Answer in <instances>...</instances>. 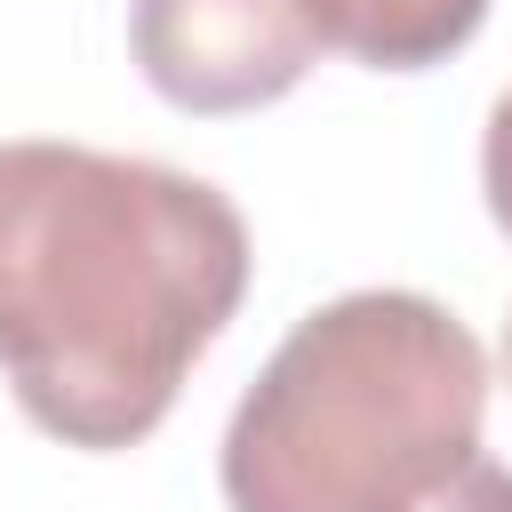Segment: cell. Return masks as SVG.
I'll use <instances>...</instances> for the list:
<instances>
[{"label": "cell", "mask_w": 512, "mask_h": 512, "mask_svg": "<svg viewBox=\"0 0 512 512\" xmlns=\"http://www.w3.org/2000/svg\"><path fill=\"white\" fill-rule=\"evenodd\" d=\"M328 40V0H128V56L160 104L232 120L280 104Z\"/></svg>", "instance_id": "3"}, {"label": "cell", "mask_w": 512, "mask_h": 512, "mask_svg": "<svg viewBox=\"0 0 512 512\" xmlns=\"http://www.w3.org/2000/svg\"><path fill=\"white\" fill-rule=\"evenodd\" d=\"M480 192H488L496 232L512 240V88L488 104V136H480Z\"/></svg>", "instance_id": "6"}, {"label": "cell", "mask_w": 512, "mask_h": 512, "mask_svg": "<svg viewBox=\"0 0 512 512\" xmlns=\"http://www.w3.org/2000/svg\"><path fill=\"white\" fill-rule=\"evenodd\" d=\"M248 264V224L208 176L56 136L0 144V376L64 448L152 440L232 328Z\"/></svg>", "instance_id": "1"}, {"label": "cell", "mask_w": 512, "mask_h": 512, "mask_svg": "<svg viewBox=\"0 0 512 512\" xmlns=\"http://www.w3.org/2000/svg\"><path fill=\"white\" fill-rule=\"evenodd\" d=\"M488 24V0H328V40L368 72L448 64Z\"/></svg>", "instance_id": "4"}, {"label": "cell", "mask_w": 512, "mask_h": 512, "mask_svg": "<svg viewBox=\"0 0 512 512\" xmlns=\"http://www.w3.org/2000/svg\"><path fill=\"white\" fill-rule=\"evenodd\" d=\"M408 512H512V472L496 464V456H472L456 480H440L424 504H408Z\"/></svg>", "instance_id": "5"}, {"label": "cell", "mask_w": 512, "mask_h": 512, "mask_svg": "<svg viewBox=\"0 0 512 512\" xmlns=\"http://www.w3.org/2000/svg\"><path fill=\"white\" fill-rule=\"evenodd\" d=\"M480 424V336L416 288H352L256 368L216 480L232 512H408L480 456Z\"/></svg>", "instance_id": "2"}, {"label": "cell", "mask_w": 512, "mask_h": 512, "mask_svg": "<svg viewBox=\"0 0 512 512\" xmlns=\"http://www.w3.org/2000/svg\"><path fill=\"white\" fill-rule=\"evenodd\" d=\"M504 384H512V312H504Z\"/></svg>", "instance_id": "7"}]
</instances>
